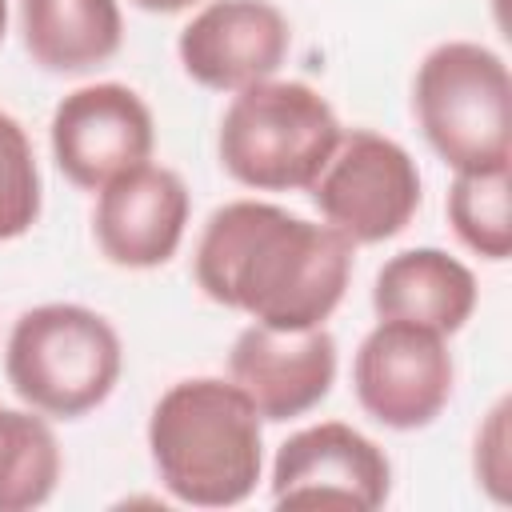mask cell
Wrapping results in <instances>:
<instances>
[{
	"instance_id": "1",
	"label": "cell",
	"mask_w": 512,
	"mask_h": 512,
	"mask_svg": "<svg viewBox=\"0 0 512 512\" xmlns=\"http://www.w3.org/2000/svg\"><path fill=\"white\" fill-rule=\"evenodd\" d=\"M352 240L268 200L220 204L196 240L192 272L208 300L268 328L324 324L352 280Z\"/></svg>"
},
{
	"instance_id": "2",
	"label": "cell",
	"mask_w": 512,
	"mask_h": 512,
	"mask_svg": "<svg viewBox=\"0 0 512 512\" xmlns=\"http://www.w3.org/2000/svg\"><path fill=\"white\" fill-rule=\"evenodd\" d=\"M256 404L220 376L176 380L148 416L160 484L192 508H232L256 492L264 428Z\"/></svg>"
},
{
	"instance_id": "3",
	"label": "cell",
	"mask_w": 512,
	"mask_h": 512,
	"mask_svg": "<svg viewBox=\"0 0 512 512\" xmlns=\"http://www.w3.org/2000/svg\"><path fill=\"white\" fill-rule=\"evenodd\" d=\"M344 128L304 80H260L224 108L216 152L232 180L256 192H300L324 172Z\"/></svg>"
},
{
	"instance_id": "4",
	"label": "cell",
	"mask_w": 512,
	"mask_h": 512,
	"mask_svg": "<svg viewBox=\"0 0 512 512\" xmlns=\"http://www.w3.org/2000/svg\"><path fill=\"white\" fill-rule=\"evenodd\" d=\"M124 368L120 332L84 304H36L16 316L4 348L12 392L40 416L76 420L100 408Z\"/></svg>"
},
{
	"instance_id": "5",
	"label": "cell",
	"mask_w": 512,
	"mask_h": 512,
	"mask_svg": "<svg viewBox=\"0 0 512 512\" xmlns=\"http://www.w3.org/2000/svg\"><path fill=\"white\" fill-rule=\"evenodd\" d=\"M412 112L452 172L512 160V80L500 52L476 40L436 44L412 80Z\"/></svg>"
},
{
	"instance_id": "6",
	"label": "cell",
	"mask_w": 512,
	"mask_h": 512,
	"mask_svg": "<svg viewBox=\"0 0 512 512\" xmlns=\"http://www.w3.org/2000/svg\"><path fill=\"white\" fill-rule=\"evenodd\" d=\"M312 204L352 244H380L408 228L420 208V168L404 144L372 128L340 136L324 172L312 180Z\"/></svg>"
},
{
	"instance_id": "7",
	"label": "cell",
	"mask_w": 512,
	"mask_h": 512,
	"mask_svg": "<svg viewBox=\"0 0 512 512\" xmlns=\"http://www.w3.org/2000/svg\"><path fill=\"white\" fill-rule=\"evenodd\" d=\"M452 352L440 332L408 320H380L356 348L352 388L360 408L392 428H428L452 400Z\"/></svg>"
},
{
	"instance_id": "8",
	"label": "cell",
	"mask_w": 512,
	"mask_h": 512,
	"mask_svg": "<svg viewBox=\"0 0 512 512\" xmlns=\"http://www.w3.org/2000/svg\"><path fill=\"white\" fill-rule=\"evenodd\" d=\"M56 168L88 192H100L112 176L144 164L156 148L152 108L136 88L100 80L68 92L48 124Z\"/></svg>"
},
{
	"instance_id": "9",
	"label": "cell",
	"mask_w": 512,
	"mask_h": 512,
	"mask_svg": "<svg viewBox=\"0 0 512 512\" xmlns=\"http://www.w3.org/2000/svg\"><path fill=\"white\" fill-rule=\"evenodd\" d=\"M392 492V460L344 420L292 432L272 460V504H348L372 512Z\"/></svg>"
},
{
	"instance_id": "10",
	"label": "cell",
	"mask_w": 512,
	"mask_h": 512,
	"mask_svg": "<svg viewBox=\"0 0 512 512\" xmlns=\"http://www.w3.org/2000/svg\"><path fill=\"white\" fill-rule=\"evenodd\" d=\"M292 48L284 12L268 0H212L176 40L184 72L212 92H240L272 80Z\"/></svg>"
},
{
	"instance_id": "11",
	"label": "cell",
	"mask_w": 512,
	"mask_h": 512,
	"mask_svg": "<svg viewBox=\"0 0 512 512\" xmlns=\"http://www.w3.org/2000/svg\"><path fill=\"white\" fill-rule=\"evenodd\" d=\"M228 380L256 404L260 420H296L332 392L336 336L324 324L296 332L248 324L228 352Z\"/></svg>"
},
{
	"instance_id": "12",
	"label": "cell",
	"mask_w": 512,
	"mask_h": 512,
	"mask_svg": "<svg viewBox=\"0 0 512 512\" xmlns=\"http://www.w3.org/2000/svg\"><path fill=\"white\" fill-rule=\"evenodd\" d=\"M188 188L164 164H136L112 176L92 212V236L116 268H160L176 256L188 228Z\"/></svg>"
},
{
	"instance_id": "13",
	"label": "cell",
	"mask_w": 512,
	"mask_h": 512,
	"mask_svg": "<svg viewBox=\"0 0 512 512\" xmlns=\"http://www.w3.org/2000/svg\"><path fill=\"white\" fill-rule=\"evenodd\" d=\"M476 276L464 260L440 248H408L380 264L372 280V308L380 320L424 324L452 336L476 312Z\"/></svg>"
},
{
	"instance_id": "14",
	"label": "cell",
	"mask_w": 512,
	"mask_h": 512,
	"mask_svg": "<svg viewBox=\"0 0 512 512\" xmlns=\"http://www.w3.org/2000/svg\"><path fill=\"white\" fill-rule=\"evenodd\" d=\"M28 56L48 72H88L108 64L124 40L116 0H20Z\"/></svg>"
},
{
	"instance_id": "15",
	"label": "cell",
	"mask_w": 512,
	"mask_h": 512,
	"mask_svg": "<svg viewBox=\"0 0 512 512\" xmlns=\"http://www.w3.org/2000/svg\"><path fill=\"white\" fill-rule=\"evenodd\" d=\"M64 460L56 432L36 408L0 404V512H28L52 500Z\"/></svg>"
},
{
	"instance_id": "16",
	"label": "cell",
	"mask_w": 512,
	"mask_h": 512,
	"mask_svg": "<svg viewBox=\"0 0 512 512\" xmlns=\"http://www.w3.org/2000/svg\"><path fill=\"white\" fill-rule=\"evenodd\" d=\"M508 188V164L456 172L448 188V224L460 236V244L484 260H508L512 252Z\"/></svg>"
},
{
	"instance_id": "17",
	"label": "cell",
	"mask_w": 512,
	"mask_h": 512,
	"mask_svg": "<svg viewBox=\"0 0 512 512\" xmlns=\"http://www.w3.org/2000/svg\"><path fill=\"white\" fill-rule=\"evenodd\" d=\"M40 220V168L24 124L0 112V240L24 236Z\"/></svg>"
},
{
	"instance_id": "18",
	"label": "cell",
	"mask_w": 512,
	"mask_h": 512,
	"mask_svg": "<svg viewBox=\"0 0 512 512\" xmlns=\"http://www.w3.org/2000/svg\"><path fill=\"white\" fill-rule=\"evenodd\" d=\"M508 412H512L508 396L492 404L488 420H484L480 432H476V452H472L476 480H480V488H484L496 504H504V500H508V488H512V452H508L512 436H508Z\"/></svg>"
},
{
	"instance_id": "19",
	"label": "cell",
	"mask_w": 512,
	"mask_h": 512,
	"mask_svg": "<svg viewBox=\"0 0 512 512\" xmlns=\"http://www.w3.org/2000/svg\"><path fill=\"white\" fill-rule=\"evenodd\" d=\"M136 8H144V12H160V16H172V12H184V8H192L196 0H132Z\"/></svg>"
},
{
	"instance_id": "20",
	"label": "cell",
	"mask_w": 512,
	"mask_h": 512,
	"mask_svg": "<svg viewBox=\"0 0 512 512\" xmlns=\"http://www.w3.org/2000/svg\"><path fill=\"white\" fill-rule=\"evenodd\" d=\"M4 32H8V0H0V40H4Z\"/></svg>"
}]
</instances>
